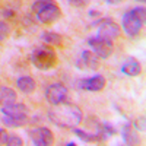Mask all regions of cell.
<instances>
[{"label": "cell", "mask_w": 146, "mask_h": 146, "mask_svg": "<svg viewBox=\"0 0 146 146\" xmlns=\"http://www.w3.org/2000/svg\"><path fill=\"white\" fill-rule=\"evenodd\" d=\"M16 102V92L7 86H0V105H7Z\"/></svg>", "instance_id": "5bb4252c"}, {"label": "cell", "mask_w": 146, "mask_h": 146, "mask_svg": "<svg viewBox=\"0 0 146 146\" xmlns=\"http://www.w3.org/2000/svg\"><path fill=\"white\" fill-rule=\"evenodd\" d=\"M78 66L82 67V69L86 67V69H94L95 70L96 67H98V58H96V56L92 51L86 50V51L82 53L79 62H78Z\"/></svg>", "instance_id": "7c38bea8"}, {"label": "cell", "mask_w": 146, "mask_h": 146, "mask_svg": "<svg viewBox=\"0 0 146 146\" xmlns=\"http://www.w3.org/2000/svg\"><path fill=\"white\" fill-rule=\"evenodd\" d=\"M2 131H3V129H0V135H2Z\"/></svg>", "instance_id": "603a6c76"}, {"label": "cell", "mask_w": 146, "mask_h": 146, "mask_svg": "<svg viewBox=\"0 0 146 146\" xmlns=\"http://www.w3.org/2000/svg\"><path fill=\"white\" fill-rule=\"evenodd\" d=\"M32 10L41 23H53L62 16V10L54 0H35Z\"/></svg>", "instance_id": "7a4b0ae2"}, {"label": "cell", "mask_w": 146, "mask_h": 146, "mask_svg": "<svg viewBox=\"0 0 146 146\" xmlns=\"http://www.w3.org/2000/svg\"><path fill=\"white\" fill-rule=\"evenodd\" d=\"M2 123L7 127H22L28 123V114H16V115H3Z\"/></svg>", "instance_id": "8fae6325"}, {"label": "cell", "mask_w": 146, "mask_h": 146, "mask_svg": "<svg viewBox=\"0 0 146 146\" xmlns=\"http://www.w3.org/2000/svg\"><path fill=\"white\" fill-rule=\"evenodd\" d=\"M118 35H120V27L110 18L102 21V23L98 28V34H96V36L108 40V41H114Z\"/></svg>", "instance_id": "ba28073f"}, {"label": "cell", "mask_w": 146, "mask_h": 146, "mask_svg": "<svg viewBox=\"0 0 146 146\" xmlns=\"http://www.w3.org/2000/svg\"><path fill=\"white\" fill-rule=\"evenodd\" d=\"M145 7H135L123 15V21H121V27H123V31L126 32V35L129 36H136L139 35L140 29L145 25Z\"/></svg>", "instance_id": "3957f363"}, {"label": "cell", "mask_w": 146, "mask_h": 146, "mask_svg": "<svg viewBox=\"0 0 146 146\" xmlns=\"http://www.w3.org/2000/svg\"><path fill=\"white\" fill-rule=\"evenodd\" d=\"M88 44L91 45L94 54L100 58H108L113 53V41L100 38V36H92L88 40Z\"/></svg>", "instance_id": "8992f818"}, {"label": "cell", "mask_w": 146, "mask_h": 146, "mask_svg": "<svg viewBox=\"0 0 146 146\" xmlns=\"http://www.w3.org/2000/svg\"><path fill=\"white\" fill-rule=\"evenodd\" d=\"M23 142L19 136L16 135H10L7 133L5 129L2 131V135H0V145H7V146H21Z\"/></svg>", "instance_id": "2e32d148"}, {"label": "cell", "mask_w": 146, "mask_h": 146, "mask_svg": "<svg viewBox=\"0 0 146 146\" xmlns=\"http://www.w3.org/2000/svg\"><path fill=\"white\" fill-rule=\"evenodd\" d=\"M16 86L23 94H31L35 91V80L31 76H21L16 80Z\"/></svg>", "instance_id": "4fadbf2b"}, {"label": "cell", "mask_w": 146, "mask_h": 146, "mask_svg": "<svg viewBox=\"0 0 146 146\" xmlns=\"http://www.w3.org/2000/svg\"><path fill=\"white\" fill-rule=\"evenodd\" d=\"M83 114L80 108L70 102H62L58 105H53L48 111V120L53 124L63 129H75L82 123Z\"/></svg>", "instance_id": "6da1fadb"}, {"label": "cell", "mask_w": 146, "mask_h": 146, "mask_svg": "<svg viewBox=\"0 0 146 146\" xmlns=\"http://www.w3.org/2000/svg\"><path fill=\"white\" fill-rule=\"evenodd\" d=\"M121 72H123L124 75H127V76H137V75H140V72H142V66L137 62V58L127 57L126 62L123 63V66H121Z\"/></svg>", "instance_id": "30bf717a"}, {"label": "cell", "mask_w": 146, "mask_h": 146, "mask_svg": "<svg viewBox=\"0 0 146 146\" xmlns=\"http://www.w3.org/2000/svg\"><path fill=\"white\" fill-rule=\"evenodd\" d=\"M105 86V78L102 75H95L91 78H85L78 82V88L88 91V92H98L102 91Z\"/></svg>", "instance_id": "9c48e42d"}, {"label": "cell", "mask_w": 146, "mask_h": 146, "mask_svg": "<svg viewBox=\"0 0 146 146\" xmlns=\"http://www.w3.org/2000/svg\"><path fill=\"white\" fill-rule=\"evenodd\" d=\"M67 94H69V89L66 85H63L62 82H56V83H51L50 86H47L45 98L50 105H58L66 101Z\"/></svg>", "instance_id": "5b68a950"}, {"label": "cell", "mask_w": 146, "mask_h": 146, "mask_svg": "<svg viewBox=\"0 0 146 146\" xmlns=\"http://www.w3.org/2000/svg\"><path fill=\"white\" fill-rule=\"evenodd\" d=\"M2 113L6 115H16V114H28V108L23 104H7L2 107Z\"/></svg>", "instance_id": "9a60e30c"}, {"label": "cell", "mask_w": 146, "mask_h": 146, "mask_svg": "<svg viewBox=\"0 0 146 146\" xmlns=\"http://www.w3.org/2000/svg\"><path fill=\"white\" fill-rule=\"evenodd\" d=\"M139 2H145V0H139Z\"/></svg>", "instance_id": "cb8c5ba5"}, {"label": "cell", "mask_w": 146, "mask_h": 146, "mask_svg": "<svg viewBox=\"0 0 146 146\" xmlns=\"http://www.w3.org/2000/svg\"><path fill=\"white\" fill-rule=\"evenodd\" d=\"M9 32H10V28H9V25H7L6 22H2V21H0V42H2V41H5V40L7 38Z\"/></svg>", "instance_id": "ffe728a7"}, {"label": "cell", "mask_w": 146, "mask_h": 146, "mask_svg": "<svg viewBox=\"0 0 146 146\" xmlns=\"http://www.w3.org/2000/svg\"><path fill=\"white\" fill-rule=\"evenodd\" d=\"M41 40L47 44L51 45H62V35L57 32H42L41 34Z\"/></svg>", "instance_id": "e0dca14e"}, {"label": "cell", "mask_w": 146, "mask_h": 146, "mask_svg": "<svg viewBox=\"0 0 146 146\" xmlns=\"http://www.w3.org/2000/svg\"><path fill=\"white\" fill-rule=\"evenodd\" d=\"M91 0H69V5L75 6V7H85L89 5Z\"/></svg>", "instance_id": "44dd1931"}, {"label": "cell", "mask_w": 146, "mask_h": 146, "mask_svg": "<svg viewBox=\"0 0 146 146\" xmlns=\"http://www.w3.org/2000/svg\"><path fill=\"white\" fill-rule=\"evenodd\" d=\"M31 63L38 70H50L57 64L56 51L48 45H38L31 53Z\"/></svg>", "instance_id": "277c9868"}, {"label": "cell", "mask_w": 146, "mask_h": 146, "mask_svg": "<svg viewBox=\"0 0 146 146\" xmlns=\"http://www.w3.org/2000/svg\"><path fill=\"white\" fill-rule=\"evenodd\" d=\"M107 3H110V5H118V3H121L123 0H105Z\"/></svg>", "instance_id": "7402d4cb"}, {"label": "cell", "mask_w": 146, "mask_h": 146, "mask_svg": "<svg viewBox=\"0 0 146 146\" xmlns=\"http://www.w3.org/2000/svg\"><path fill=\"white\" fill-rule=\"evenodd\" d=\"M73 133H75L76 136H79L82 140L85 142H101L100 136L96 135V133H88V131H85V130H80V129H73Z\"/></svg>", "instance_id": "d6986e66"}, {"label": "cell", "mask_w": 146, "mask_h": 146, "mask_svg": "<svg viewBox=\"0 0 146 146\" xmlns=\"http://www.w3.org/2000/svg\"><path fill=\"white\" fill-rule=\"evenodd\" d=\"M29 136H31L32 145H36V146H50L54 143L53 131L47 127H38V129L31 130Z\"/></svg>", "instance_id": "52a82bcc"}, {"label": "cell", "mask_w": 146, "mask_h": 146, "mask_svg": "<svg viewBox=\"0 0 146 146\" xmlns=\"http://www.w3.org/2000/svg\"><path fill=\"white\" fill-rule=\"evenodd\" d=\"M123 137H124V143H127V145H137L139 143V137L135 135V131H133L130 124L124 126V129H123Z\"/></svg>", "instance_id": "ac0fdd59"}]
</instances>
